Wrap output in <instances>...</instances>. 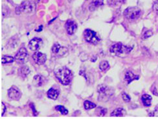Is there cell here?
I'll return each instance as SVG.
<instances>
[{
  "label": "cell",
  "instance_id": "obj_9",
  "mask_svg": "<svg viewBox=\"0 0 158 119\" xmlns=\"http://www.w3.org/2000/svg\"><path fill=\"white\" fill-rule=\"evenodd\" d=\"M98 93L100 97H109L113 95V91L107 85L101 84L98 87Z\"/></svg>",
  "mask_w": 158,
  "mask_h": 119
},
{
  "label": "cell",
  "instance_id": "obj_20",
  "mask_svg": "<svg viewBox=\"0 0 158 119\" xmlns=\"http://www.w3.org/2000/svg\"><path fill=\"white\" fill-rule=\"evenodd\" d=\"M125 1V0H108V5L112 7H118Z\"/></svg>",
  "mask_w": 158,
  "mask_h": 119
},
{
  "label": "cell",
  "instance_id": "obj_1",
  "mask_svg": "<svg viewBox=\"0 0 158 119\" xmlns=\"http://www.w3.org/2000/svg\"><path fill=\"white\" fill-rule=\"evenodd\" d=\"M55 76L58 80L63 85H69L73 79V74L67 67H60L55 71Z\"/></svg>",
  "mask_w": 158,
  "mask_h": 119
},
{
  "label": "cell",
  "instance_id": "obj_17",
  "mask_svg": "<svg viewBox=\"0 0 158 119\" xmlns=\"http://www.w3.org/2000/svg\"><path fill=\"white\" fill-rule=\"evenodd\" d=\"M126 114V111L123 108H117L111 113V117H123Z\"/></svg>",
  "mask_w": 158,
  "mask_h": 119
},
{
  "label": "cell",
  "instance_id": "obj_23",
  "mask_svg": "<svg viewBox=\"0 0 158 119\" xmlns=\"http://www.w3.org/2000/svg\"><path fill=\"white\" fill-rule=\"evenodd\" d=\"M84 106L86 110H91V109H93V108L96 107V104L91 102V101L86 100L84 103Z\"/></svg>",
  "mask_w": 158,
  "mask_h": 119
},
{
  "label": "cell",
  "instance_id": "obj_19",
  "mask_svg": "<svg viewBox=\"0 0 158 119\" xmlns=\"http://www.w3.org/2000/svg\"><path fill=\"white\" fill-rule=\"evenodd\" d=\"M103 5V0H93L91 5H89V9L91 10H95L97 7Z\"/></svg>",
  "mask_w": 158,
  "mask_h": 119
},
{
  "label": "cell",
  "instance_id": "obj_28",
  "mask_svg": "<svg viewBox=\"0 0 158 119\" xmlns=\"http://www.w3.org/2000/svg\"><path fill=\"white\" fill-rule=\"evenodd\" d=\"M1 116L3 117V115H4V113H5V111H6V106L4 104V103L2 102L1 103Z\"/></svg>",
  "mask_w": 158,
  "mask_h": 119
},
{
  "label": "cell",
  "instance_id": "obj_18",
  "mask_svg": "<svg viewBox=\"0 0 158 119\" xmlns=\"http://www.w3.org/2000/svg\"><path fill=\"white\" fill-rule=\"evenodd\" d=\"M125 80L127 81V82L128 84H130V83L133 81L135 79H138V76H135L134 73H132L131 71H127V73L125 74Z\"/></svg>",
  "mask_w": 158,
  "mask_h": 119
},
{
  "label": "cell",
  "instance_id": "obj_16",
  "mask_svg": "<svg viewBox=\"0 0 158 119\" xmlns=\"http://www.w3.org/2000/svg\"><path fill=\"white\" fill-rule=\"evenodd\" d=\"M30 73V69L27 66H22L18 69V74L22 78H26Z\"/></svg>",
  "mask_w": 158,
  "mask_h": 119
},
{
  "label": "cell",
  "instance_id": "obj_25",
  "mask_svg": "<svg viewBox=\"0 0 158 119\" xmlns=\"http://www.w3.org/2000/svg\"><path fill=\"white\" fill-rule=\"evenodd\" d=\"M55 109H56V110L59 111V112H60L61 114H62L64 115H66L68 114V110L63 106H56L55 107Z\"/></svg>",
  "mask_w": 158,
  "mask_h": 119
},
{
  "label": "cell",
  "instance_id": "obj_22",
  "mask_svg": "<svg viewBox=\"0 0 158 119\" xmlns=\"http://www.w3.org/2000/svg\"><path fill=\"white\" fill-rule=\"evenodd\" d=\"M107 112V110L106 108H104L102 107H99L97 108V110L95 111L96 115L99 117H103L105 116Z\"/></svg>",
  "mask_w": 158,
  "mask_h": 119
},
{
  "label": "cell",
  "instance_id": "obj_13",
  "mask_svg": "<svg viewBox=\"0 0 158 119\" xmlns=\"http://www.w3.org/2000/svg\"><path fill=\"white\" fill-rule=\"evenodd\" d=\"M45 80L44 77H43L41 75H35L33 78V84L36 87H40L44 84Z\"/></svg>",
  "mask_w": 158,
  "mask_h": 119
},
{
  "label": "cell",
  "instance_id": "obj_11",
  "mask_svg": "<svg viewBox=\"0 0 158 119\" xmlns=\"http://www.w3.org/2000/svg\"><path fill=\"white\" fill-rule=\"evenodd\" d=\"M34 62L38 65L44 64L47 60V56L44 53L40 52H36L33 55Z\"/></svg>",
  "mask_w": 158,
  "mask_h": 119
},
{
  "label": "cell",
  "instance_id": "obj_8",
  "mask_svg": "<svg viewBox=\"0 0 158 119\" xmlns=\"http://www.w3.org/2000/svg\"><path fill=\"white\" fill-rule=\"evenodd\" d=\"M8 96L11 100H18L21 96V93L18 88L12 86L8 90Z\"/></svg>",
  "mask_w": 158,
  "mask_h": 119
},
{
  "label": "cell",
  "instance_id": "obj_7",
  "mask_svg": "<svg viewBox=\"0 0 158 119\" xmlns=\"http://www.w3.org/2000/svg\"><path fill=\"white\" fill-rule=\"evenodd\" d=\"M51 51L53 53L54 55H55L58 57H60L64 56L67 52V49L64 47L60 46L59 44H55L53 45L51 48Z\"/></svg>",
  "mask_w": 158,
  "mask_h": 119
},
{
  "label": "cell",
  "instance_id": "obj_15",
  "mask_svg": "<svg viewBox=\"0 0 158 119\" xmlns=\"http://www.w3.org/2000/svg\"><path fill=\"white\" fill-rule=\"evenodd\" d=\"M141 100L143 102V105L145 106L146 107H148L150 105H151L152 104V96L149 95H143L141 97Z\"/></svg>",
  "mask_w": 158,
  "mask_h": 119
},
{
  "label": "cell",
  "instance_id": "obj_26",
  "mask_svg": "<svg viewBox=\"0 0 158 119\" xmlns=\"http://www.w3.org/2000/svg\"><path fill=\"white\" fill-rule=\"evenodd\" d=\"M122 98H123V100L126 102H129L131 100L130 96L128 95L126 93H123V94H122Z\"/></svg>",
  "mask_w": 158,
  "mask_h": 119
},
{
  "label": "cell",
  "instance_id": "obj_5",
  "mask_svg": "<svg viewBox=\"0 0 158 119\" xmlns=\"http://www.w3.org/2000/svg\"><path fill=\"white\" fill-rule=\"evenodd\" d=\"M34 9V5L33 3L30 2L29 1H23L21 5L18 6L16 9V12L17 14H20L22 12L25 13H30Z\"/></svg>",
  "mask_w": 158,
  "mask_h": 119
},
{
  "label": "cell",
  "instance_id": "obj_27",
  "mask_svg": "<svg viewBox=\"0 0 158 119\" xmlns=\"http://www.w3.org/2000/svg\"><path fill=\"white\" fill-rule=\"evenodd\" d=\"M152 35V32L150 31H146L144 34L143 35V39H146L149 38L150 37H151Z\"/></svg>",
  "mask_w": 158,
  "mask_h": 119
},
{
  "label": "cell",
  "instance_id": "obj_3",
  "mask_svg": "<svg viewBox=\"0 0 158 119\" xmlns=\"http://www.w3.org/2000/svg\"><path fill=\"white\" fill-rule=\"evenodd\" d=\"M141 11L140 9L136 7H128L124 11V17L128 20H135L141 16Z\"/></svg>",
  "mask_w": 158,
  "mask_h": 119
},
{
  "label": "cell",
  "instance_id": "obj_14",
  "mask_svg": "<svg viewBox=\"0 0 158 119\" xmlns=\"http://www.w3.org/2000/svg\"><path fill=\"white\" fill-rule=\"evenodd\" d=\"M59 96V91L57 89L51 88L48 91V96L52 100H56Z\"/></svg>",
  "mask_w": 158,
  "mask_h": 119
},
{
  "label": "cell",
  "instance_id": "obj_6",
  "mask_svg": "<svg viewBox=\"0 0 158 119\" xmlns=\"http://www.w3.org/2000/svg\"><path fill=\"white\" fill-rule=\"evenodd\" d=\"M16 62L18 64H24L27 62L29 60V53L26 48L21 47L16 54L15 57Z\"/></svg>",
  "mask_w": 158,
  "mask_h": 119
},
{
  "label": "cell",
  "instance_id": "obj_2",
  "mask_svg": "<svg viewBox=\"0 0 158 119\" xmlns=\"http://www.w3.org/2000/svg\"><path fill=\"white\" fill-rule=\"evenodd\" d=\"M132 47L127 45H124L121 43H117L116 44L113 45L110 47L111 53L116 56H121L123 54H127L131 51Z\"/></svg>",
  "mask_w": 158,
  "mask_h": 119
},
{
  "label": "cell",
  "instance_id": "obj_29",
  "mask_svg": "<svg viewBox=\"0 0 158 119\" xmlns=\"http://www.w3.org/2000/svg\"><path fill=\"white\" fill-rule=\"evenodd\" d=\"M153 9L156 12H158V0L154 2L153 5Z\"/></svg>",
  "mask_w": 158,
  "mask_h": 119
},
{
  "label": "cell",
  "instance_id": "obj_10",
  "mask_svg": "<svg viewBox=\"0 0 158 119\" xmlns=\"http://www.w3.org/2000/svg\"><path fill=\"white\" fill-rule=\"evenodd\" d=\"M43 44L42 39L40 38H34L29 43V47L33 51H37L40 48Z\"/></svg>",
  "mask_w": 158,
  "mask_h": 119
},
{
  "label": "cell",
  "instance_id": "obj_12",
  "mask_svg": "<svg viewBox=\"0 0 158 119\" xmlns=\"http://www.w3.org/2000/svg\"><path fill=\"white\" fill-rule=\"evenodd\" d=\"M66 29L68 34L72 35L77 29V25L75 21L72 20H68L66 23Z\"/></svg>",
  "mask_w": 158,
  "mask_h": 119
},
{
  "label": "cell",
  "instance_id": "obj_30",
  "mask_svg": "<svg viewBox=\"0 0 158 119\" xmlns=\"http://www.w3.org/2000/svg\"><path fill=\"white\" fill-rule=\"evenodd\" d=\"M31 105H32V107H31V109H32V110H33V113H34V116H37V115H38V113H37V111L35 110V109H34V106H33V104H31Z\"/></svg>",
  "mask_w": 158,
  "mask_h": 119
},
{
  "label": "cell",
  "instance_id": "obj_4",
  "mask_svg": "<svg viewBox=\"0 0 158 119\" xmlns=\"http://www.w3.org/2000/svg\"><path fill=\"white\" fill-rule=\"evenodd\" d=\"M84 37L86 42L92 44H97L100 41L96 32L90 29H86L84 32Z\"/></svg>",
  "mask_w": 158,
  "mask_h": 119
},
{
  "label": "cell",
  "instance_id": "obj_21",
  "mask_svg": "<svg viewBox=\"0 0 158 119\" xmlns=\"http://www.w3.org/2000/svg\"><path fill=\"white\" fill-rule=\"evenodd\" d=\"M14 58L11 56H8V55H5L2 56L1 58V62L3 64H10L12 63L14 61Z\"/></svg>",
  "mask_w": 158,
  "mask_h": 119
},
{
  "label": "cell",
  "instance_id": "obj_24",
  "mask_svg": "<svg viewBox=\"0 0 158 119\" xmlns=\"http://www.w3.org/2000/svg\"><path fill=\"white\" fill-rule=\"evenodd\" d=\"M110 68V64L107 61H102L99 64V69L102 71H106Z\"/></svg>",
  "mask_w": 158,
  "mask_h": 119
}]
</instances>
